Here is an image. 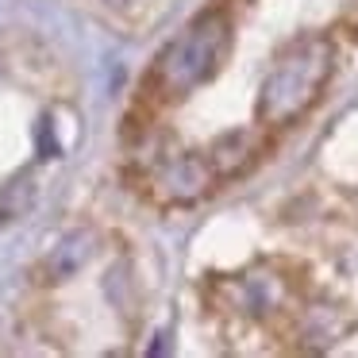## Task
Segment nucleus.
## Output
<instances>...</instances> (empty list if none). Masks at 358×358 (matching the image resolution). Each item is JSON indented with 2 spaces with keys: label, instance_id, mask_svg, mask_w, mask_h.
Segmentation results:
<instances>
[{
  "label": "nucleus",
  "instance_id": "4",
  "mask_svg": "<svg viewBox=\"0 0 358 358\" xmlns=\"http://www.w3.org/2000/svg\"><path fill=\"white\" fill-rule=\"evenodd\" d=\"M258 155H262V139H258L255 127H243V131H227L224 139L212 147V173L216 178H231V173H243L250 170V166L258 162Z\"/></svg>",
  "mask_w": 358,
  "mask_h": 358
},
{
  "label": "nucleus",
  "instance_id": "1",
  "mask_svg": "<svg viewBox=\"0 0 358 358\" xmlns=\"http://www.w3.org/2000/svg\"><path fill=\"white\" fill-rule=\"evenodd\" d=\"M331 43L327 39H304L301 47H293L278 66L270 70L258 96V116L262 124L285 127L293 120H301L312 104L320 101L327 78H331Z\"/></svg>",
  "mask_w": 358,
  "mask_h": 358
},
{
  "label": "nucleus",
  "instance_id": "3",
  "mask_svg": "<svg viewBox=\"0 0 358 358\" xmlns=\"http://www.w3.org/2000/svg\"><path fill=\"white\" fill-rule=\"evenodd\" d=\"M212 181H216V173H212V166L204 162V158L181 155L155 173L150 189H155L158 204H166V208H185V204H196L208 193Z\"/></svg>",
  "mask_w": 358,
  "mask_h": 358
},
{
  "label": "nucleus",
  "instance_id": "5",
  "mask_svg": "<svg viewBox=\"0 0 358 358\" xmlns=\"http://www.w3.org/2000/svg\"><path fill=\"white\" fill-rule=\"evenodd\" d=\"M93 255H96V235L89 231V227H85V231H70L47 255V262H43L47 281H70V278H78V273L89 266V258H93Z\"/></svg>",
  "mask_w": 358,
  "mask_h": 358
},
{
  "label": "nucleus",
  "instance_id": "2",
  "mask_svg": "<svg viewBox=\"0 0 358 358\" xmlns=\"http://www.w3.org/2000/svg\"><path fill=\"white\" fill-rule=\"evenodd\" d=\"M227 47H231V24L224 12H208L196 24L185 27L178 43L158 58V85L170 96H185L196 85L216 78V70L224 66Z\"/></svg>",
  "mask_w": 358,
  "mask_h": 358
}]
</instances>
